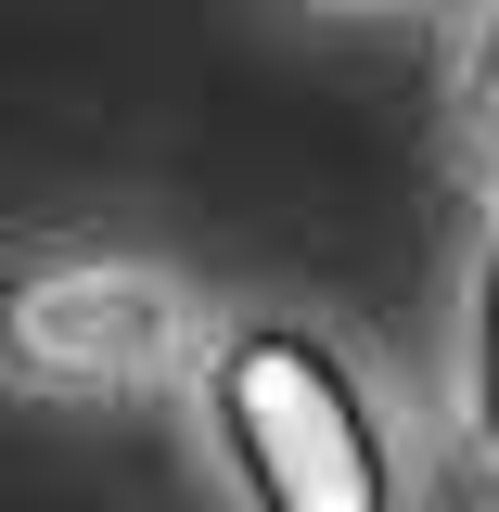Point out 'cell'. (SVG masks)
<instances>
[{
  "label": "cell",
  "mask_w": 499,
  "mask_h": 512,
  "mask_svg": "<svg viewBox=\"0 0 499 512\" xmlns=\"http://www.w3.org/2000/svg\"><path fill=\"white\" fill-rule=\"evenodd\" d=\"M205 423L244 512H397V448L308 320H231L205 359Z\"/></svg>",
  "instance_id": "obj_1"
},
{
  "label": "cell",
  "mask_w": 499,
  "mask_h": 512,
  "mask_svg": "<svg viewBox=\"0 0 499 512\" xmlns=\"http://www.w3.org/2000/svg\"><path fill=\"white\" fill-rule=\"evenodd\" d=\"M0 346L26 372H52V384H141V372H167V346H180V282L128 269V256L26 269L0 295Z\"/></svg>",
  "instance_id": "obj_2"
},
{
  "label": "cell",
  "mask_w": 499,
  "mask_h": 512,
  "mask_svg": "<svg viewBox=\"0 0 499 512\" xmlns=\"http://www.w3.org/2000/svg\"><path fill=\"white\" fill-rule=\"evenodd\" d=\"M474 436L499 448V244L474 269Z\"/></svg>",
  "instance_id": "obj_3"
},
{
  "label": "cell",
  "mask_w": 499,
  "mask_h": 512,
  "mask_svg": "<svg viewBox=\"0 0 499 512\" xmlns=\"http://www.w3.org/2000/svg\"><path fill=\"white\" fill-rule=\"evenodd\" d=\"M320 13H448V0H320Z\"/></svg>",
  "instance_id": "obj_4"
},
{
  "label": "cell",
  "mask_w": 499,
  "mask_h": 512,
  "mask_svg": "<svg viewBox=\"0 0 499 512\" xmlns=\"http://www.w3.org/2000/svg\"><path fill=\"white\" fill-rule=\"evenodd\" d=\"M474 90H487V128H499V39H487V64H474Z\"/></svg>",
  "instance_id": "obj_5"
}]
</instances>
